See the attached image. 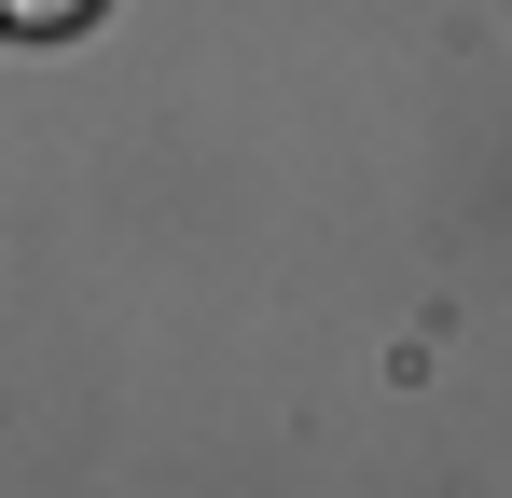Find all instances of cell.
Listing matches in <instances>:
<instances>
[{"label": "cell", "mask_w": 512, "mask_h": 498, "mask_svg": "<svg viewBox=\"0 0 512 498\" xmlns=\"http://www.w3.org/2000/svg\"><path fill=\"white\" fill-rule=\"evenodd\" d=\"M0 28H14V14H0Z\"/></svg>", "instance_id": "obj_2"}, {"label": "cell", "mask_w": 512, "mask_h": 498, "mask_svg": "<svg viewBox=\"0 0 512 498\" xmlns=\"http://www.w3.org/2000/svg\"><path fill=\"white\" fill-rule=\"evenodd\" d=\"M0 14H14V28H84L97 0H0Z\"/></svg>", "instance_id": "obj_1"}]
</instances>
